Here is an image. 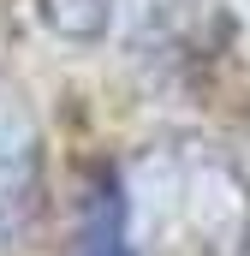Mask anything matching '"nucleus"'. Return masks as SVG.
<instances>
[{
    "mask_svg": "<svg viewBox=\"0 0 250 256\" xmlns=\"http://www.w3.org/2000/svg\"><path fill=\"white\" fill-rule=\"evenodd\" d=\"M72 256H137L131 250V208L114 167H96L78 202V250Z\"/></svg>",
    "mask_w": 250,
    "mask_h": 256,
    "instance_id": "obj_1",
    "label": "nucleus"
}]
</instances>
